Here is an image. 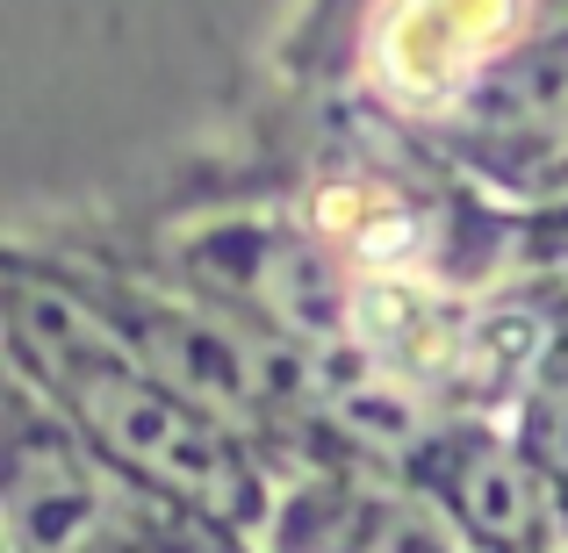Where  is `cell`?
I'll use <instances>...</instances> for the list:
<instances>
[{
    "label": "cell",
    "instance_id": "obj_4",
    "mask_svg": "<svg viewBox=\"0 0 568 553\" xmlns=\"http://www.w3.org/2000/svg\"><path fill=\"white\" fill-rule=\"evenodd\" d=\"M410 474L468 553H561L568 546L561 482L540 468V453L518 431L489 424V417H446Z\"/></svg>",
    "mask_w": 568,
    "mask_h": 553
},
{
    "label": "cell",
    "instance_id": "obj_3",
    "mask_svg": "<svg viewBox=\"0 0 568 553\" xmlns=\"http://www.w3.org/2000/svg\"><path fill=\"white\" fill-rule=\"evenodd\" d=\"M159 518L187 511L138 489L37 388L8 373V553H123Z\"/></svg>",
    "mask_w": 568,
    "mask_h": 553
},
{
    "label": "cell",
    "instance_id": "obj_5",
    "mask_svg": "<svg viewBox=\"0 0 568 553\" xmlns=\"http://www.w3.org/2000/svg\"><path fill=\"white\" fill-rule=\"evenodd\" d=\"M561 14H568V8H561Z\"/></svg>",
    "mask_w": 568,
    "mask_h": 553
},
{
    "label": "cell",
    "instance_id": "obj_2",
    "mask_svg": "<svg viewBox=\"0 0 568 553\" xmlns=\"http://www.w3.org/2000/svg\"><path fill=\"white\" fill-rule=\"evenodd\" d=\"M555 22V0H367L338 80L388 130L439 137L489 86V72Z\"/></svg>",
    "mask_w": 568,
    "mask_h": 553
},
{
    "label": "cell",
    "instance_id": "obj_1",
    "mask_svg": "<svg viewBox=\"0 0 568 553\" xmlns=\"http://www.w3.org/2000/svg\"><path fill=\"white\" fill-rule=\"evenodd\" d=\"M8 373L29 381L101 460L152 489L159 503L260 546L281 489L266 468V446L209 417L181 388H166L152 367L123 352L87 288L43 245H8Z\"/></svg>",
    "mask_w": 568,
    "mask_h": 553
}]
</instances>
